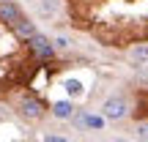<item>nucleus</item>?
<instances>
[{
	"instance_id": "f257e3e1",
	"label": "nucleus",
	"mask_w": 148,
	"mask_h": 142,
	"mask_svg": "<svg viewBox=\"0 0 148 142\" xmlns=\"http://www.w3.org/2000/svg\"><path fill=\"white\" fill-rule=\"evenodd\" d=\"M16 112H19L25 120H41L47 107H44V101L36 99V96H19V99H16Z\"/></svg>"
},
{
	"instance_id": "f03ea898",
	"label": "nucleus",
	"mask_w": 148,
	"mask_h": 142,
	"mask_svg": "<svg viewBox=\"0 0 148 142\" xmlns=\"http://www.w3.org/2000/svg\"><path fill=\"white\" fill-rule=\"evenodd\" d=\"M129 115V99L126 96H110L101 104V118L104 120H123Z\"/></svg>"
},
{
	"instance_id": "7ed1b4c3",
	"label": "nucleus",
	"mask_w": 148,
	"mask_h": 142,
	"mask_svg": "<svg viewBox=\"0 0 148 142\" xmlns=\"http://www.w3.org/2000/svg\"><path fill=\"white\" fill-rule=\"evenodd\" d=\"M27 44H30V52L36 55L38 60H52L55 55H58V49L52 47V38H47L44 33H36L33 38H27Z\"/></svg>"
},
{
	"instance_id": "20e7f679",
	"label": "nucleus",
	"mask_w": 148,
	"mask_h": 142,
	"mask_svg": "<svg viewBox=\"0 0 148 142\" xmlns=\"http://www.w3.org/2000/svg\"><path fill=\"white\" fill-rule=\"evenodd\" d=\"M11 27H14V36H16V38H22V41H27V38H33V36L38 33L36 22L27 19V16H19V19H16Z\"/></svg>"
},
{
	"instance_id": "39448f33",
	"label": "nucleus",
	"mask_w": 148,
	"mask_h": 142,
	"mask_svg": "<svg viewBox=\"0 0 148 142\" xmlns=\"http://www.w3.org/2000/svg\"><path fill=\"white\" fill-rule=\"evenodd\" d=\"M19 16H22V8L14 3V0H0V22H5V25H14Z\"/></svg>"
},
{
	"instance_id": "423d86ee",
	"label": "nucleus",
	"mask_w": 148,
	"mask_h": 142,
	"mask_svg": "<svg viewBox=\"0 0 148 142\" xmlns=\"http://www.w3.org/2000/svg\"><path fill=\"white\" fill-rule=\"evenodd\" d=\"M74 115H77V109H74V104L69 99L52 104V118H58V120H74Z\"/></svg>"
},
{
	"instance_id": "0eeeda50",
	"label": "nucleus",
	"mask_w": 148,
	"mask_h": 142,
	"mask_svg": "<svg viewBox=\"0 0 148 142\" xmlns=\"http://www.w3.org/2000/svg\"><path fill=\"white\" fill-rule=\"evenodd\" d=\"M77 118V115H74ZM77 123L79 126H85V128H90V131H101V128H104V118H99V115H90V112H85V115H79L77 118Z\"/></svg>"
},
{
	"instance_id": "6e6552de",
	"label": "nucleus",
	"mask_w": 148,
	"mask_h": 142,
	"mask_svg": "<svg viewBox=\"0 0 148 142\" xmlns=\"http://www.w3.org/2000/svg\"><path fill=\"white\" fill-rule=\"evenodd\" d=\"M129 60L137 66H145L148 63V44H134L132 49H129Z\"/></svg>"
},
{
	"instance_id": "1a4fd4ad",
	"label": "nucleus",
	"mask_w": 148,
	"mask_h": 142,
	"mask_svg": "<svg viewBox=\"0 0 148 142\" xmlns=\"http://www.w3.org/2000/svg\"><path fill=\"white\" fill-rule=\"evenodd\" d=\"M63 88L69 90V96H79V93H85V85L79 82V79H74V77L63 79Z\"/></svg>"
},
{
	"instance_id": "9d476101",
	"label": "nucleus",
	"mask_w": 148,
	"mask_h": 142,
	"mask_svg": "<svg viewBox=\"0 0 148 142\" xmlns=\"http://www.w3.org/2000/svg\"><path fill=\"white\" fill-rule=\"evenodd\" d=\"M52 47L58 49V52H66V49H71V36H66V33H58V36L52 38Z\"/></svg>"
},
{
	"instance_id": "9b49d317",
	"label": "nucleus",
	"mask_w": 148,
	"mask_h": 142,
	"mask_svg": "<svg viewBox=\"0 0 148 142\" xmlns=\"http://www.w3.org/2000/svg\"><path fill=\"white\" fill-rule=\"evenodd\" d=\"M134 137L140 142H148V120H140L137 126H134Z\"/></svg>"
},
{
	"instance_id": "f8f14e48",
	"label": "nucleus",
	"mask_w": 148,
	"mask_h": 142,
	"mask_svg": "<svg viewBox=\"0 0 148 142\" xmlns=\"http://www.w3.org/2000/svg\"><path fill=\"white\" fill-rule=\"evenodd\" d=\"M44 142H69V139H66V137H58V134H49Z\"/></svg>"
},
{
	"instance_id": "ddd939ff",
	"label": "nucleus",
	"mask_w": 148,
	"mask_h": 142,
	"mask_svg": "<svg viewBox=\"0 0 148 142\" xmlns=\"http://www.w3.org/2000/svg\"><path fill=\"white\" fill-rule=\"evenodd\" d=\"M110 142H129V139H121V137H115V139H110Z\"/></svg>"
}]
</instances>
